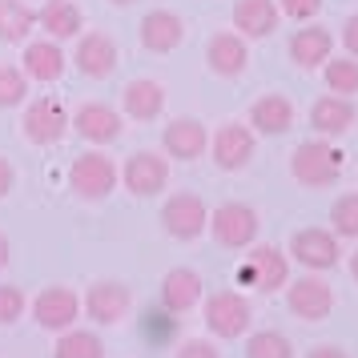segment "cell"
<instances>
[{
    "label": "cell",
    "mask_w": 358,
    "mask_h": 358,
    "mask_svg": "<svg viewBox=\"0 0 358 358\" xmlns=\"http://www.w3.org/2000/svg\"><path fill=\"white\" fill-rule=\"evenodd\" d=\"M36 29V13L24 0H0V45H24Z\"/></svg>",
    "instance_id": "4316f807"
},
{
    "label": "cell",
    "mask_w": 358,
    "mask_h": 358,
    "mask_svg": "<svg viewBox=\"0 0 358 358\" xmlns=\"http://www.w3.org/2000/svg\"><path fill=\"white\" fill-rule=\"evenodd\" d=\"M113 4H133V0H113Z\"/></svg>",
    "instance_id": "60d3db41"
},
{
    "label": "cell",
    "mask_w": 358,
    "mask_h": 358,
    "mask_svg": "<svg viewBox=\"0 0 358 358\" xmlns=\"http://www.w3.org/2000/svg\"><path fill=\"white\" fill-rule=\"evenodd\" d=\"M29 97V77L20 65H0V109H17Z\"/></svg>",
    "instance_id": "4dcf8cb0"
},
{
    "label": "cell",
    "mask_w": 358,
    "mask_h": 358,
    "mask_svg": "<svg viewBox=\"0 0 358 358\" xmlns=\"http://www.w3.org/2000/svg\"><path fill=\"white\" fill-rule=\"evenodd\" d=\"M121 109L129 121H157L165 109V85L153 81V77H137V81L125 85L121 93Z\"/></svg>",
    "instance_id": "603a6c76"
},
{
    "label": "cell",
    "mask_w": 358,
    "mask_h": 358,
    "mask_svg": "<svg viewBox=\"0 0 358 358\" xmlns=\"http://www.w3.org/2000/svg\"><path fill=\"white\" fill-rule=\"evenodd\" d=\"M52 358H105V342L93 330L69 326V330H61V338L52 346Z\"/></svg>",
    "instance_id": "83f0119b"
},
{
    "label": "cell",
    "mask_w": 358,
    "mask_h": 358,
    "mask_svg": "<svg viewBox=\"0 0 358 358\" xmlns=\"http://www.w3.org/2000/svg\"><path fill=\"white\" fill-rule=\"evenodd\" d=\"M254 322V306L250 298L238 290H217L206 302V326H210L213 338H242Z\"/></svg>",
    "instance_id": "277c9868"
},
{
    "label": "cell",
    "mask_w": 358,
    "mask_h": 358,
    "mask_svg": "<svg viewBox=\"0 0 358 358\" xmlns=\"http://www.w3.org/2000/svg\"><path fill=\"white\" fill-rule=\"evenodd\" d=\"M213 242L226 245V250H245V245L258 242V210L254 206H245V201H222L217 210H210V226Z\"/></svg>",
    "instance_id": "3957f363"
},
{
    "label": "cell",
    "mask_w": 358,
    "mask_h": 358,
    "mask_svg": "<svg viewBox=\"0 0 358 358\" xmlns=\"http://www.w3.org/2000/svg\"><path fill=\"white\" fill-rule=\"evenodd\" d=\"M73 65L81 77L89 81H105L117 73V41L105 33H81L77 41V52H73Z\"/></svg>",
    "instance_id": "7c38bea8"
},
{
    "label": "cell",
    "mask_w": 358,
    "mask_h": 358,
    "mask_svg": "<svg viewBox=\"0 0 358 358\" xmlns=\"http://www.w3.org/2000/svg\"><path fill=\"white\" fill-rule=\"evenodd\" d=\"M81 318V298L69 290V286H45L33 298V322L45 330H69V326Z\"/></svg>",
    "instance_id": "30bf717a"
},
{
    "label": "cell",
    "mask_w": 358,
    "mask_h": 358,
    "mask_svg": "<svg viewBox=\"0 0 358 358\" xmlns=\"http://www.w3.org/2000/svg\"><path fill=\"white\" fill-rule=\"evenodd\" d=\"M358 121V109L350 97H338V93H326L310 105V129L318 137H342Z\"/></svg>",
    "instance_id": "d6986e66"
},
{
    "label": "cell",
    "mask_w": 358,
    "mask_h": 358,
    "mask_svg": "<svg viewBox=\"0 0 358 358\" xmlns=\"http://www.w3.org/2000/svg\"><path fill=\"white\" fill-rule=\"evenodd\" d=\"M213 162H217V169H226V173H234V169H245L250 165V157H254V129L250 125H238V121H226L222 129L213 133Z\"/></svg>",
    "instance_id": "9a60e30c"
},
{
    "label": "cell",
    "mask_w": 358,
    "mask_h": 358,
    "mask_svg": "<svg viewBox=\"0 0 358 358\" xmlns=\"http://www.w3.org/2000/svg\"><path fill=\"white\" fill-rule=\"evenodd\" d=\"M290 258L298 266H306V270H334L342 258L338 250V238H334V229H318V226H306V229H294L290 234Z\"/></svg>",
    "instance_id": "5b68a950"
},
{
    "label": "cell",
    "mask_w": 358,
    "mask_h": 358,
    "mask_svg": "<svg viewBox=\"0 0 358 358\" xmlns=\"http://www.w3.org/2000/svg\"><path fill=\"white\" fill-rule=\"evenodd\" d=\"M294 125V101L282 97V93H262L254 105H250V129L262 133V137H282V133Z\"/></svg>",
    "instance_id": "7402d4cb"
},
{
    "label": "cell",
    "mask_w": 358,
    "mask_h": 358,
    "mask_svg": "<svg viewBox=\"0 0 358 358\" xmlns=\"http://www.w3.org/2000/svg\"><path fill=\"white\" fill-rule=\"evenodd\" d=\"M73 129H77V137H85V141H93V145H113L117 137H121V113L117 109H109V105H101V101H89V105H81L77 113H73V121H69Z\"/></svg>",
    "instance_id": "2e32d148"
},
{
    "label": "cell",
    "mask_w": 358,
    "mask_h": 358,
    "mask_svg": "<svg viewBox=\"0 0 358 358\" xmlns=\"http://www.w3.org/2000/svg\"><path fill=\"white\" fill-rule=\"evenodd\" d=\"M20 125H24V137L33 145H57L69 133V113L57 97H36V101H29Z\"/></svg>",
    "instance_id": "52a82bcc"
},
{
    "label": "cell",
    "mask_w": 358,
    "mask_h": 358,
    "mask_svg": "<svg viewBox=\"0 0 358 358\" xmlns=\"http://www.w3.org/2000/svg\"><path fill=\"white\" fill-rule=\"evenodd\" d=\"M330 229H334V238H358V194H342L334 201Z\"/></svg>",
    "instance_id": "1f68e13d"
},
{
    "label": "cell",
    "mask_w": 358,
    "mask_h": 358,
    "mask_svg": "<svg viewBox=\"0 0 358 358\" xmlns=\"http://www.w3.org/2000/svg\"><path fill=\"white\" fill-rule=\"evenodd\" d=\"M306 358H350V355H346L342 346H330V342H322V346H314Z\"/></svg>",
    "instance_id": "74e56055"
},
{
    "label": "cell",
    "mask_w": 358,
    "mask_h": 358,
    "mask_svg": "<svg viewBox=\"0 0 358 358\" xmlns=\"http://www.w3.org/2000/svg\"><path fill=\"white\" fill-rule=\"evenodd\" d=\"M117 181H121V169L101 149H89V153H81L69 165V189L77 197H85V201H105L117 189Z\"/></svg>",
    "instance_id": "7a4b0ae2"
},
{
    "label": "cell",
    "mask_w": 358,
    "mask_h": 358,
    "mask_svg": "<svg viewBox=\"0 0 358 358\" xmlns=\"http://www.w3.org/2000/svg\"><path fill=\"white\" fill-rule=\"evenodd\" d=\"M201 302V274L189 270V266H178L162 278V306L173 310V314H185Z\"/></svg>",
    "instance_id": "cb8c5ba5"
},
{
    "label": "cell",
    "mask_w": 358,
    "mask_h": 358,
    "mask_svg": "<svg viewBox=\"0 0 358 358\" xmlns=\"http://www.w3.org/2000/svg\"><path fill=\"white\" fill-rule=\"evenodd\" d=\"M342 169H346V153L334 149L330 141H322V137L302 141V145L290 153L294 181H302V185H310V189H326V185H334V181L342 178Z\"/></svg>",
    "instance_id": "6da1fadb"
},
{
    "label": "cell",
    "mask_w": 358,
    "mask_h": 358,
    "mask_svg": "<svg viewBox=\"0 0 358 358\" xmlns=\"http://www.w3.org/2000/svg\"><path fill=\"white\" fill-rule=\"evenodd\" d=\"M121 181H125V189L133 197H153L169 185V162L141 149V153H133L129 162L121 165Z\"/></svg>",
    "instance_id": "8fae6325"
},
{
    "label": "cell",
    "mask_w": 358,
    "mask_h": 358,
    "mask_svg": "<svg viewBox=\"0 0 358 358\" xmlns=\"http://www.w3.org/2000/svg\"><path fill=\"white\" fill-rule=\"evenodd\" d=\"M206 65L217 73V77H242L245 65H250V45H245V36L238 33H213L210 45H206Z\"/></svg>",
    "instance_id": "44dd1931"
},
{
    "label": "cell",
    "mask_w": 358,
    "mask_h": 358,
    "mask_svg": "<svg viewBox=\"0 0 358 358\" xmlns=\"http://www.w3.org/2000/svg\"><path fill=\"white\" fill-rule=\"evenodd\" d=\"M162 145L178 162H197L206 153V145H210V133H206V125L197 117H173L162 129Z\"/></svg>",
    "instance_id": "e0dca14e"
},
{
    "label": "cell",
    "mask_w": 358,
    "mask_h": 358,
    "mask_svg": "<svg viewBox=\"0 0 358 358\" xmlns=\"http://www.w3.org/2000/svg\"><path fill=\"white\" fill-rule=\"evenodd\" d=\"M330 49H334V36H330V29H322V24L298 29V33L290 36V45H286V52H290V61H294L298 69H318V65H326Z\"/></svg>",
    "instance_id": "d4e9b609"
},
{
    "label": "cell",
    "mask_w": 358,
    "mask_h": 358,
    "mask_svg": "<svg viewBox=\"0 0 358 358\" xmlns=\"http://www.w3.org/2000/svg\"><path fill=\"white\" fill-rule=\"evenodd\" d=\"M129 306H133V294L125 282H97V286H89V294L81 302V310L97 326H117L129 314Z\"/></svg>",
    "instance_id": "4fadbf2b"
},
{
    "label": "cell",
    "mask_w": 358,
    "mask_h": 358,
    "mask_svg": "<svg viewBox=\"0 0 358 358\" xmlns=\"http://www.w3.org/2000/svg\"><path fill=\"white\" fill-rule=\"evenodd\" d=\"M20 69H24V77H29V81L52 85V81H61V77H65L69 57H65V49H61V41H52V36H45V41H24Z\"/></svg>",
    "instance_id": "5bb4252c"
},
{
    "label": "cell",
    "mask_w": 358,
    "mask_h": 358,
    "mask_svg": "<svg viewBox=\"0 0 358 358\" xmlns=\"http://www.w3.org/2000/svg\"><path fill=\"white\" fill-rule=\"evenodd\" d=\"M8 262H13V242H8V238L0 234V270H4Z\"/></svg>",
    "instance_id": "f35d334b"
},
{
    "label": "cell",
    "mask_w": 358,
    "mask_h": 358,
    "mask_svg": "<svg viewBox=\"0 0 358 358\" xmlns=\"http://www.w3.org/2000/svg\"><path fill=\"white\" fill-rule=\"evenodd\" d=\"M13 185H17V169H13V165L0 157V197L13 194Z\"/></svg>",
    "instance_id": "8d00e7d4"
},
{
    "label": "cell",
    "mask_w": 358,
    "mask_h": 358,
    "mask_svg": "<svg viewBox=\"0 0 358 358\" xmlns=\"http://www.w3.org/2000/svg\"><path fill=\"white\" fill-rule=\"evenodd\" d=\"M245 358H294V342L282 330H258L245 342Z\"/></svg>",
    "instance_id": "f546056e"
},
{
    "label": "cell",
    "mask_w": 358,
    "mask_h": 358,
    "mask_svg": "<svg viewBox=\"0 0 358 358\" xmlns=\"http://www.w3.org/2000/svg\"><path fill=\"white\" fill-rule=\"evenodd\" d=\"M238 278H242L245 286L262 290V294H274V290L286 286V278H290V262H286V254L274 250V245H258V250L242 262Z\"/></svg>",
    "instance_id": "9c48e42d"
},
{
    "label": "cell",
    "mask_w": 358,
    "mask_h": 358,
    "mask_svg": "<svg viewBox=\"0 0 358 358\" xmlns=\"http://www.w3.org/2000/svg\"><path fill=\"white\" fill-rule=\"evenodd\" d=\"M24 310H29L24 290L13 286V282H4V286H0V326H13L17 318H24Z\"/></svg>",
    "instance_id": "d6a6232c"
},
{
    "label": "cell",
    "mask_w": 358,
    "mask_h": 358,
    "mask_svg": "<svg viewBox=\"0 0 358 358\" xmlns=\"http://www.w3.org/2000/svg\"><path fill=\"white\" fill-rule=\"evenodd\" d=\"M137 33H141V49L173 52V49H181V41H185V20H181L178 13H169V8H153V13L141 17Z\"/></svg>",
    "instance_id": "ac0fdd59"
},
{
    "label": "cell",
    "mask_w": 358,
    "mask_h": 358,
    "mask_svg": "<svg viewBox=\"0 0 358 358\" xmlns=\"http://www.w3.org/2000/svg\"><path fill=\"white\" fill-rule=\"evenodd\" d=\"M162 226L169 238H178V242H194L206 234L210 226V210H206V201L194 194H173L169 201L162 206Z\"/></svg>",
    "instance_id": "8992f818"
},
{
    "label": "cell",
    "mask_w": 358,
    "mask_h": 358,
    "mask_svg": "<svg viewBox=\"0 0 358 358\" xmlns=\"http://www.w3.org/2000/svg\"><path fill=\"white\" fill-rule=\"evenodd\" d=\"M342 45H346V52L358 61V13L346 20V24H342Z\"/></svg>",
    "instance_id": "d590c367"
},
{
    "label": "cell",
    "mask_w": 358,
    "mask_h": 358,
    "mask_svg": "<svg viewBox=\"0 0 358 358\" xmlns=\"http://www.w3.org/2000/svg\"><path fill=\"white\" fill-rule=\"evenodd\" d=\"M326 0H278V13L290 20H314L318 13H322Z\"/></svg>",
    "instance_id": "836d02e7"
},
{
    "label": "cell",
    "mask_w": 358,
    "mask_h": 358,
    "mask_svg": "<svg viewBox=\"0 0 358 358\" xmlns=\"http://www.w3.org/2000/svg\"><path fill=\"white\" fill-rule=\"evenodd\" d=\"M278 20V0H238L234 4V33L245 36V41H266V36H274Z\"/></svg>",
    "instance_id": "ffe728a7"
},
{
    "label": "cell",
    "mask_w": 358,
    "mask_h": 358,
    "mask_svg": "<svg viewBox=\"0 0 358 358\" xmlns=\"http://www.w3.org/2000/svg\"><path fill=\"white\" fill-rule=\"evenodd\" d=\"M178 358H222L210 338H185L178 346Z\"/></svg>",
    "instance_id": "e575fe53"
},
{
    "label": "cell",
    "mask_w": 358,
    "mask_h": 358,
    "mask_svg": "<svg viewBox=\"0 0 358 358\" xmlns=\"http://www.w3.org/2000/svg\"><path fill=\"white\" fill-rule=\"evenodd\" d=\"M41 29L52 36V41H73V36H81L85 29V13L77 0H45V8H41Z\"/></svg>",
    "instance_id": "484cf974"
},
{
    "label": "cell",
    "mask_w": 358,
    "mask_h": 358,
    "mask_svg": "<svg viewBox=\"0 0 358 358\" xmlns=\"http://www.w3.org/2000/svg\"><path fill=\"white\" fill-rule=\"evenodd\" d=\"M334 302H338L334 286H330V282H322L318 274L298 278L290 290H286V306H290V314H298L302 322H322L326 314L334 310Z\"/></svg>",
    "instance_id": "ba28073f"
},
{
    "label": "cell",
    "mask_w": 358,
    "mask_h": 358,
    "mask_svg": "<svg viewBox=\"0 0 358 358\" xmlns=\"http://www.w3.org/2000/svg\"><path fill=\"white\" fill-rule=\"evenodd\" d=\"M350 278H355V282H358V250H355V254H350Z\"/></svg>",
    "instance_id": "ab89813d"
},
{
    "label": "cell",
    "mask_w": 358,
    "mask_h": 358,
    "mask_svg": "<svg viewBox=\"0 0 358 358\" xmlns=\"http://www.w3.org/2000/svg\"><path fill=\"white\" fill-rule=\"evenodd\" d=\"M322 81H326L330 93H338V97H355V93H358V61H355V57H342V61L326 57Z\"/></svg>",
    "instance_id": "f1b7e54d"
}]
</instances>
